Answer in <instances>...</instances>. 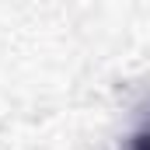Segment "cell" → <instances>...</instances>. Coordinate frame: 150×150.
<instances>
[{"instance_id":"obj_1","label":"cell","mask_w":150,"mask_h":150,"mask_svg":"<svg viewBox=\"0 0 150 150\" xmlns=\"http://www.w3.org/2000/svg\"><path fill=\"white\" fill-rule=\"evenodd\" d=\"M129 150H150V115H147V122L133 133V140H129Z\"/></svg>"}]
</instances>
